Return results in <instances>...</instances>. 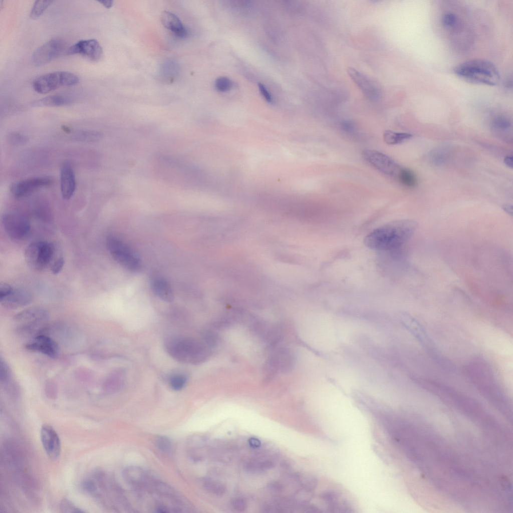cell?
I'll use <instances>...</instances> for the list:
<instances>
[{"instance_id":"cell-1","label":"cell","mask_w":513,"mask_h":513,"mask_svg":"<svg viewBox=\"0 0 513 513\" xmlns=\"http://www.w3.org/2000/svg\"><path fill=\"white\" fill-rule=\"evenodd\" d=\"M417 228L415 221L394 220L374 229L364 239L365 245L373 249L387 250L398 248L408 240Z\"/></svg>"},{"instance_id":"cell-2","label":"cell","mask_w":513,"mask_h":513,"mask_svg":"<svg viewBox=\"0 0 513 513\" xmlns=\"http://www.w3.org/2000/svg\"><path fill=\"white\" fill-rule=\"evenodd\" d=\"M453 73L460 79L473 84L494 86L500 80L496 67L484 59L464 61L454 67Z\"/></svg>"},{"instance_id":"cell-3","label":"cell","mask_w":513,"mask_h":513,"mask_svg":"<svg viewBox=\"0 0 513 513\" xmlns=\"http://www.w3.org/2000/svg\"><path fill=\"white\" fill-rule=\"evenodd\" d=\"M168 354L178 361L198 364L208 357L209 350L203 344L191 338L173 337L165 342Z\"/></svg>"},{"instance_id":"cell-4","label":"cell","mask_w":513,"mask_h":513,"mask_svg":"<svg viewBox=\"0 0 513 513\" xmlns=\"http://www.w3.org/2000/svg\"><path fill=\"white\" fill-rule=\"evenodd\" d=\"M79 81L77 76L71 72L56 71L36 78L32 83V86L36 92L44 94L61 87L75 85Z\"/></svg>"},{"instance_id":"cell-5","label":"cell","mask_w":513,"mask_h":513,"mask_svg":"<svg viewBox=\"0 0 513 513\" xmlns=\"http://www.w3.org/2000/svg\"><path fill=\"white\" fill-rule=\"evenodd\" d=\"M54 251L55 247L52 243L46 241H35L26 247L25 259L31 269L41 271L51 262Z\"/></svg>"},{"instance_id":"cell-6","label":"cell","mask_w":513,"mask_h":513,"mask_svg":"<svg viewBox=\"0 0 513 513\" xmlns=\"http://www.w3.org/2000/svg\"><path fill=\"white\" fill-rule=\"evenodd\" d=\"M107 248L112 257L124 268L137 272L141 269L140 260L133 251L121 240L109 236L106 240Z\"/></svg>"},{"instance_id":"cell-7","label":"cell","mask_w":513,"mask_h":513,"mask_svg":"<svg viewBox=\"0 0 513 513\" xmlns=\"http://www.w3.org/2000/svg\"><path fill=\"white\" fill-rule=\"evenodd\" d=\"M470 367L472 379L484 394L492 399L502 398L501 391L495 382L492 373L484 363L476 362Z\"/></svg>"},{"instance_id":"cell-8","label":"cell","mask_w":513,"mask_h":513,"mask_svg":"<svg viewBox=\"0 0 513 513\" xmlns=\"http://www.w3.org/2000/svg\"><path fill=\"white\" fill-rule=\"evenodd\" d=\"M2 223L7 234L14 239L25 238L30 230V223L28 218L16 211L5 213L2 216Z\"/></svg>"},{"instance_id":"cell-9","label":"cell","mask_w":513,"mask_h":513,"mask_svg":"<svg viewBox=\"0 0 513 513\" xmlns=\"http://www.w3.org/2000/svg\"><path fill=\"white\" fill-rule=\"evenodd\" d=\"M65 48L63 39L52 38L35 50L32 57L33 63L36 66L45 65L61 55Z\"/></svg>"},{"instance_id":"cell-10","label":"cell","mask_w":513,"mask_h":513,"mask_svg":"<svg viewBox=\"0 0 513 513\" xmlns=\"http://www.w3.org/2000/svg\"><path fill=\"white\" fill-rule=\"evenodd\" d=\"M362 156L375 169L390 177L396 178L401 168L389 156L377 150H365Z\"/></svg>"},{"instance_id":"cell-11","label":"cell","mask_w":513,"mask_h":513,"mask_svg":"<svg viewBox=\"0 0 513 513\" xmlns=\"http://www.w3.org/2000/svg\"><path fill=\"white\" fill-rule=\"evenodd\" d=\"M48 311L41 307H33L25 309L17 314L14 320L19 323L20 331H30L47 320Z\"/></svg>"},{"instance_id":"cell-12","label":"cell","mask_w":513,"mask_h":513,"mask_svg":"<svg viewBox=\"0 0 513 513\" xmlns=\"http://www.w3.org/2000/svg\"><path fill=\"white\" fill-rule=\"evenodd\" d=\"M347 72L351 79L368 100L375 101L380 98L381 90L378 83L354 68H348Z\"/></svg>"},{"instance_id":"cell-13","label":"cell","mask_w":513,"mask_h":513,"mask_svg":"<svg viewBox=\"0 0 513 513\" xmlns=\"http://www.w3.org/2000/svg\"><path fill=\"white\" fill-rule=\"evenodd\" d=\"M52 183V179L48 176H37L13 183L10 186V190L16 197L22 198L41 188L49 186Z\"/></svg>"},{"instance_id":"cell-14","label":"cell","mask_w":513,"mask_h":513,"mask_svg":"<svg viewBox=\"0 0 513 513\" xmlns=\"http://www.w3.org/2000/svg\"><path fill=\"white\" fill-rule=\"evenodd\" d=\"M66 53L80 55L93 62L100 60L103 56L102 48L95 39L80 40L69 47Z\"/></svg>"},{"instance_id":"cell-15","label":"cell","mask_w":513,"mask_h":513,"mask_svg":"<svg viewBox=\"0 0 513 513\" xmlns=\"http://www.w3.org/2000/svg\"><path fill=\"white\" fill-rule=\"evenodd\" d=\"M41 439L47 455L52 459L59 457L61 450V440L53 427L44 424L41 429Z\"/></svg>"},{"instance_id":"cell-16","label":"cell","mask_w":513,"mask_h":513,"mask_svg":"<svg viewBox=\"0 0 513 513\" xmlns=\"http://www.w3.org/2000/svg\"><path fill=\"white\" fill-rule=\"evenodd\" d=\"M27 350L41 353L52 358L57 357L59 347L57 343L51 338L43 335L35 337L25 346Z\"/></svg>"},{"instance_id":"cell-17","label":"cell","mask_w":513,"mask_h":513,"mask_svg":"<svg viewBox=\"0 0 513 513\" xmlns=\"http://www.w3.org/2000/svg\"><path fill=\"white\" fill-rule=\"evenodd\" d=\"M61 191L63 198L69 199L74 194L76 186L75 174L71 164L64 162L60 169Z\"/></svg>"},{"instance_id":"cell-18","label":"cell","mask_w":513,"mask_h":513,"mask_svg":"<svg viewBox=\"0 0 513 513\" xmlns=\"http://www.w3.org/2000/svg\"><path fill=\"white\" fill-rule=\"evenodd\" d=\"M33 300L32 294L26 289H13L6 297L0 299L1 304L9 309H17L29 304Z\"/></svg>"},{"instance_id":"cell-19","label":"cell","mask_w":513,"mask_h":513,"mask_svg":"<svg viewBox=\"0 0 513 513\" xmlns=\"http://www.w3.org/2000/svg\"><path fill=\"white\" fill-rule=\"evenodd\" d=\"M161 21L163 26L177 37L184 38L187 36V30L175 14L168 11H164L161 15Z\"/></svg>"},{"instance_id":"cell-20","label":"cell","mask_w":513,"mask_h":513,"mask_svg":"<svg viewBox=\"0 0 513 513\" xmlns=\"http://www.w3.org/2000/svg\"><path fill=\"white\" fill-rule=\"evenodd\" d=\"M73 99L66 94H55L33 102L35 107H59L69 105L73 103Z\"/></svg>"},{"instance_id":"cell-21","label":"cell","mask_w":513,"mask_h":513,"mask_svg":"<svg viewBox=\"0 0 513 513\" xmlns=\"http://www.w3.org/2000/svg\"><path fill=\"white\" fill-rule=\"evenodd\" d=\"M206 438L200 435L191 436L187 443V452L189 457L194 461H200L203 458L201 449L205 445Z\"/></svg>"},{"instance_id":"cell-22","label":"cell","mask_w":513,"mask_h":513,"mask_svg":"<svg viewBox=\"0 0 513 513\" xmlns=\"http://www.w3.org/2000/svg\"><path fill=\"white\" fill-rule=\"evenodd\" d=\"M151 288L154 294L161 299L166 302L173 300V292L165 280L161 278L153 279L151 282Z\"/></svg>"},{"instance_id":"cell-23","label":"cell","mask_w":513,"mask_h":513,"mask_svg":"<svg viewBox=\"0 0 513 513\" xmlns=\"http://www.w3.org/2000/svg\"><path fill=\"white\" fill-rule=\"evenodd\" d=\"M102 137L100 132L91 130L75 131L71 136L73 140L81 142H93L99 140Z\"/></svg>"},{"instance_id":"cell-24","label":"cell","mask_w":513,"mask_h":513,"mask_svg":"<svg viewBox=\"0 0 513 513\" xmlns=\"http://www.w3.org/2000/svg\"><path fill=\"white\" fill-rule=\"evenodd\" d=\"M412 135L405 132H397L392 130H386L383 133V140L388 145H396L404 142L410 139Z\"/></svg>"},{"instance_id":"cell-25","label":"cell","mask_w":513,"mask_h":513,"mask_svg":"<svg viewBox=\"0 0 513 513\" xmlns=\"http://www.w3.org/2000/svg\"><path fill=\"white\" fill-rule=\"evenodd\" d=\"M396 178L403 185L408 187L413 188L417 184V178L414 172L406 168H401Z\"/></svg>"},{"instance_id":"cell-26","label":"cell","mask_w":513,"mask_h":513,"mask_svg":"<svg viewBox=\"0 0 513 513\" xmlns=\"http://www.w3.org/2000/svg\"><path fill=\"white\" fill-rule=\"evenodd\" d=\"M204 485L208 491L216 495H223L226 491L225 486L223 483L210 478L204 479Z\"/></svg>"},{"instance_id":"cell-27","label":"cell","mask_w":513,"mask_h":513,"mask_svg":"<svg viewBox=\"0 0 513 513\" xmlns=\"http://www.w3.org/2000/svg\"><path fill=\"white\" fill-rule=\"evenodd\" d=\"M53 2V1L49 0L35 1L30 11V17L32 19L38 18Z\"/></svg>"},{"instance_id":"cell-28","label":"cell","mask_w":513,"mask_h":513,"mask_svg":"<svg viewBox=\"0 0 513 513\" xmlns=\"http://www.w3.org/2000/svg\"><path fill=\"white\" fill-rule=\"evenodd\" d=\"M441 23L444 29L452 31L457 27L458 18L454 13L447 12L442 15Z\"/></svg>"},{"instance_id":"cell-29","label":"cell","mask_w":513,"mask_h":513,"mask_svg":"<svg viewBox=\"0 0 513 513\" xmlns=\"http://www.w3.org/2000/svg\"><path fill=\"white\" fill-rule=\"evenodd\" d=\"M9 143L13 145L21 146L27 143L28 137L25 135L17 132H12L8 135Z\"/></svg>"},{"instance_id":"cell-30","label":"cell","mask_w":513,"mask_h":513,"mask_svg":"<svg viewBox=\"0 0 513 513\" xmlns=\"http://www.w3.org/2000/svg\"><path fill=\"white\" fill-rule=\"evenodd\" d=\"M158 448L164 453H169L172 448V444L170 439L165 436H159L155 440Z\"/></svg>"},{"instance_id":"cell-31","label":"cell","mask_w":513,"mask_h":513,"mask_svg":"<svg viewBox=\"0 0 513 513\" xmlns=\"http://www.w3.org/2000/svg\"><path fill=\"white\" fill-rule=\"evenodd\" d=\"M215 88L219 92H225L230 90L232 87V82L230 79L225 77L217 78L215 82Z\"/></svg>"},{"instance_id":"cell-32","label":"cell","mask_w":513,"mask_h":513,"mask_svg":"<svg viewBox=\"0 0 513 513\" xmlns=\"http://www.w3.org/2000/svg\"><path fill=\"white\" fill-rule=\"evenodd\" d=\"M186 382V379L185 377L181 374L174 375L169 380V384L171 388L176 391L182 389L184 387Z\"/></svg>"},{"instance_id":"cell-33","label":"cell","mask_w":513,"mask_h":513,"mask_svg":"<svg viewBox=\"0 0 513 513\" xmlns=\"http://www.w3.org/2000/svg\"><path fill=\"white\" fill-rule=\"evenodd\" d=\"M509 120L503 116H498L495 117L492 122L493 127L497 130H506L510 126Z\"/></svg>"},{"instance_id":"cell-34","label":"cell","mask_w":513,"mask_h":513,"mask_svg":"<svg viewBox=\"0 0 513 513\" xmlns=\"http://www.w3.org/2000/svg\"><path fill=\"white\" fill-rule=\"evenodd\" d=\"M231 505L235 510L238 511H243L247 508L246 501L240 497L233 498L231 501Z\"/></svg>"},{"instance_id":"cell-35","label":"cell","mask_w":513,"mask_h":513,"mask_svg":"<svg viewBox=\"0 0 513 513\" xmlns=\"http://www.w3.org/2000/svg\"><path fill=\"white\" fill-rule=\"evenodd\" d=\"M61 509L66 512H84L83 510L76 507L71 502L67 499H64L61 504Z\"/></svg>"},{"instance_id":"cell-36","label":"cell","mask_w":513,"mask_h":513,"mask_svg":"<svg viewBox=\"0 0 513 513\" xmlns=\"http://www.w3.org/2000/svg\"><path fill=\"white\" fill-rule=\"evenodd\" d=\"M64 263L65 261L63 257L57 258L51 265V272L54 275L58 274L63 269Z\"/></svg>"},{"instance_id":"cell-37","label":"cell","mask_w":513,"mask_h":513,"mask_svg":"<svg viewBox=\"0 0 513 513\" xmlns=\"http://www.w3.org/2000/svg\"><path fill=\"white\" fill-rule=\"evenodd\" d=\"M341 127L343 131L349 133H353L356 129L355 124L352 121L349 120L342 121Z\"/></svg>"},{"instance_id":"cell-38","label":"cell","mask_w":513,"mask_h":513,"mask_svg":"<svg viewBox=\"0 0 513 513\" xmlns=\"http://www.w3.org/2000/svg\"><path fill=\"white\" fill-rule=\"evenodd\" d=\"M260 92L264 99L269 103H272L273 97L268 89L262 84H259Z\"/></svg>"},{"instance_id":"cell-39","label":"cell","mask_w":513,"mask_h":513,"mask_svg":"<svg viewBox=\"0 0 513 513\" xmlns=\"http://www.w3.org/2000/svg\"><path fill=\"white\" fill-rule=\"evenodd\" d=\"M14 288L9 284L2 283L0 285V299L9 294Z\"/></svg>"},{"instance_id":"cell-40","label":"cell","mask_w":513,"mask_h":513,"mask_svg":"<svg viewBox=\"0 0 513 513\" xmlns=\"http://www.w3.org/2000/svg\"><path fill=\"white\" fill-rule=\"evenodd\" d=\"M9 369L7 364L2 359L1 360L0 378L1 381H5L8 377Z\"/></svg>"},{"instance_id":"cell-41","label":"cell","mask_w":513,"mask_h":513,"mask_svg":"<svg viewBox=\"0 0 513 513\" xmlns=\"http://www.w3.org/2000/svg\"><path fill=\"white\" fill-rule=\"evenodd\" d=\"M83 488L88 492H93L96 489L95 484L89 480H85L82 484Z\"/></svg>"},{"instance_id":"cell-42","label":"cell","mask_w":513,"mask_h":513,"mask_svg":"<svg viewBox=\"0 0 513 513\" xmlns=\"http://www.w3.org/2000/svg\"><path fill=\"white\" fill-rule=\"evenodd\" d=\"M249 445L253 448L259 447L261 445V441L256 438L251 437L248 440Z\"/></svg>"},{"instance_id":"cell-43","label":"cell","mask_w":513,"mask_h":513,"mask_svg":"<svg viewBox=\"0 0 513 513\" xmlns=\"http://www.w3.org/2000/svg\"><path fill=\"white\" fill-rule=\"evenodd\" d=\"M504 163L509 167H512V156L511 155H508L504 158Z\"/></svg>"},{"instance_id":"cell-44","label":"cell","mask_w":513,"mask_h":513,"mask_svg":"<svg viewBox=\"0 0 513 513\" xmlns=\"http://www.w3.org/2000/svg\"><path fill=\"white\" fill-rule=\"evenodd\" d=\"M98 2L101 4L106 8H110L113 4V1H99Z\"/></svg>"}]
</instances>
